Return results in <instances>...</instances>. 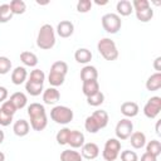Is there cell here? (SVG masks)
I'll return each instance as SVG.
<instances>
[{"mask_svg": "<svg viewBox=\"0 0 161 161\" xmlns=\"http://www.w3.org/2000/svg\"><path fill=\"white\" fill-rule=\"evenodd\" d=\"M98 78V70L93 65H86L80 69V79L82 82L87 80H96Z\"/></svg>", "mask_w": 161, "mask_h": 161, "instance_id": "cell-15", "label": "cell"}, {"mask_svg": "<svg viewBox=\"0 0 161 161\" xmlns=\"http://www.w3.org/2000/svg\"><path fill=\"white\" fill-rule=\"evenodd\" d=\"M9 101L15 106L16 109L24 108V107L26 106V103H28V98H26V96H25L23 92H15V93H13V94L10 96Z\"/></svg>", "mask_w": 161, "mask_h": 161, "instance_id": "cell-19", "label": "cell"}, {"mask_svg": "<svg viewBox=\"0 0 161 161\" xmlns=\"http://www.w3.org/2000/svg\"><path fill=\"white\" fill-rule=\"evenodd\" d=\"M82 92L86 97H89V96H93L96 94L97 92H99V83L98 80H87V82H83V86H82Z\"/></svg>", "mask_w": 161, "mask_h": 161, "instance_id": "cell-18", "label": "cell"}, {"mask_svg": "<svg viewBox=\"0 0 161 161\" xmlns=\"http://www.w3.org/2000/svg\"><path fill=\"white\" fill-rule=\"evenodd\" d=\"M11 122H13V116L5 113V112L0 108V126L6 127V126H9Z\"/></svg>", "mask_w": 161, "mask_h": 161, "instance_id": "cell-43", "label": "cell"}, {"mask_svg": "<svg viewBox=\"0 0 161 161\" xmlns=\"http://www.w3.org/2000/svg\"><path fill=\"white\" fill-rule=\"evenodd\" d=\"M20 60L26 67H35L38 64V57L33 52H21Z\"/></svg>", "mask_w": 161, "mask_h": 161, "instance_id": "cell-24", "label": "cell"}, {"mask_svg": "<svg viewBox=\"0 0 161 161\" xmlns=\"http://www.w3.org/2000/svg\"><path fill=\"white\" fill-rule=\"evenodd\" d=\"M121 151V141L118 138H108L104 143L102 157L106 161H114Z\"/></svg>", "mask_w": 161, "mask_h": 161, "instance_id": "cell-5", "label": "cell"}, {"mask_svg": "<svg viewBox=\"0 0 161 161\" xmlns=\"http://www.w3.org/2000/svg\"><path fill=\"white\" fill-rule=\"evenodd\" d=\"M97 49L106 60L112 62L118 58V49L116 47V43L109 38H102L97 44Z\"/></svg>", "mask_w": 161, "mask_h": 161, "instance_id": "cell-2", "label": "cell"}, {"mask_svg": "<svg viewBox=\"0 0 161 161\" xmlns=\"http://www.w3.org/2000/svg\"><path fill=\"white\" fill-rule=\"evenodd\" d=\"M103 102H104V94H103L101 91L97 92V93L93 94V96L87 97V103H88L89 106H92V107H98V106H101Z\"/></svg>", "mask_w": 161, "mask_h": 161, "instance_id": "cell-33", "label": "cell"}, {"mask_svg": "<svg viewBox=\"0 0 161 161\" xmlns=\"http://www.w3.org/2000/svg\"><path fill=\"white\" fill-rule=\"evenodd\" d=\"M64 79H65V75L63 74H59V73H55V72H50L49 70V75H48V82L52 87H59L64 83Z\"/></svg>", "mask_w": 161, "mask_h": 161, "instance_id": "cell-29", "label": "cell"}, {"mask_svg": "<svg viewBox=\"0 0 161 161\" xmlns=\"http://www.w3.org/2000/svg\"><path fill=\"white\" fill-rule=\"evenodd\" d=\"M44 79H45V74H44L43 70H40V69H34V70L30 72L29 80L35 82V83H39V84H44Z\"/></svg>", "mask_w": 161, "mask_h": 161, "instance_id": "cell-36", "label": "cell"}, {"mask_svg": "<svg viewBox=\"0 0 161 161\" xmlns=\"http://www.w3.org/2000/svg\"><path fill=\"white\" fill-rule=\"evenodd\" d=\"M36 45L43 50H49L55 45V31L50 24L40 26L36 36Z\"/></svg>", "mask_w": 161, "mask_h": 161, "instance_id": "cell-1", "label": "cell"}, {"mask_svg": "<svg viewBox=\"0 0 161 161\" xmlns=\"http://www.w3.org/2000/svg\"><path fill=\"white\" fill-rule=\"evenodd\" d=\"M146 88L150 92L158 91L161 88V73H153L151 74L146 80Z\"/></svg>", "mask_w": 161, "mask_h": 161, "instance_id": "cell-17", "label": "cell"}, {"mask_svg": "<svg viewBox=\"0 0 161 161\" xmlns=\"http://www.w3.org/2000/svg\"><path fill=\"white\" fill-rule=\"evenodd\" d=\"M73 111L67 106H55L50 111V118L59 125H67L73 119Z\"/></svg>", "mask_w": 161, "mask_h": 161, "instance_id": "cell-3", "label": "cell"}, {"mask_svg": "<svg viewBox=\"0 0 161 161\" xmlns=\"http://www.w3.org/2000/svg\"><path fill=\"white\" fill-rule=\"evenodd\" d=\"M13 131H14V133L16 135V136H19V137H24V136H26L28 133H29V131H30V125H29V122L28 121H25V119H18V121H15V123H14V126H13Z\"/></svg>", "mask_w": 161, "mask_h": 161, "instance_id": "cell-14", "label": "cell"}, {"mask_svg": "<svg viewBox=\"0 0 161 161\" xmlns=\"http://www.w3.org/2000/svg\"><path fill=\"white\" fill-rule=\"evenodd\" d=\"M116 10H117V15L119 16H128L131 15V13L133 11V8H132V4L131 1L128 0H119L116 5Z\"/></svg>", "mask_w": 161, "mask_h": 161, "instance_id": "cell-21", "label": "cell"}, {"mask_svg": "<svg viewBox=\"0 0 161 161\" xmlns=\"http://www.w3.org/2000/svg\"><path fill=\"white\" fill-rule=\"evenodd\" d=\"M5 113H8V114H10V116H14L15 114V112L18 111L16 108H15V106L10 102V101H5L3 104H1V107H0Z\"/></svg>", "mask_w": 161, "mask_h": 161, "instance_id": "cell-42", "label": "cell"}, {"mask_svg": "<svg viewBox=\"0 0 161 161\" xmlns=\"http://www.w3.org/2000/svg\"><path fill=\"white\" fill-rule=\"evenodd\" d=\"M25 91L30 94V96H39L44 89H43V84H39V83H35V82H31V80H26L25 83Z\"/></svg>", "mask_w": 161, "mask_h": 161, "instance_id": "cell-27", "label": "cell"}, {"mask_svg": "<svg viewBox=\"0 0 161 161\" xmlns=\"http://www.w3.org/2000/svg\"><path fill=\"white\" fill-rule=\"evenodd\" d=\"M50 72H55V73H59V74H63L65 75L67 72H68V64L63 60H57L52 64L50 67Z\"/></svg>", "mask_w": 161, "mask_h": 161, "instance_id": "cell-34", "label": "cell"}, {"mask_svg": "<svg viewBox=\"0 0 161 161\" xmlns=\"http://www.w3.org/2000/svg\"><path fill=\"white\" fill-rule=\"evenodd\" d=\"M60 99V93L57 88L49 87L43 91V101L45 104H55Z\"/></svg>", "mask_w": 161, "mask_h": 161, "instance_id": "cell-10", "label": "cell"}, {"mask_svg": "<svg viewBox=\"0 0 161 161\" xmlns=\"http://www.w3.org/2000/svg\"><path fill=\"white\" fill-rule=\"evenodd\" d=\"M11 70V60L8 57H0V74H6Z\"/></svg>", "mask_w": 161, "mask_h": 161, "instance_id": "cell-38", "label": "cell"}, {"mask_svg": "<svg viewBox=\"0 0 161 161\" xmlns=\"http://www.w3.org/2000/svg\"><path fill=\"white\" fill-rule=\"evenodd\" d=\"M156 133L158 136L161 135V131H160V121H157V123H156Z\"/></svg>", "mask_w": 161, "mask_h": 161, "instance_id": "cell-47", "label": "cell"}, {"mask_svg": "<svg viewBox=\"0 0 161 161\" xmlns=\"http://www.w3.org/2000/svg\"><path fill=\"white\" fill-rule=\"evenodd\" d=\"M70 128H68V127H64V128H62L60 131H58V133H57V136H55V138H57V142L59 143V145H67L68 143V138H69V135H70Z\"/></svg>", "mask_w": 161, "mask_h": 161, "instance_id": "cell-35", "label": "cell"}, {"mask_svg": "<svg viewBox=\"0 0 161 161\" xmlns=\"http://www.w3.org/2000/svg\"><path fill=\"white\" fill-rule=\"evenodd\" d=\"M136 16L140 21L142 23H147L150 21L152 18H153V10L152 8H147V9H143V10H140V11H136Z\"/></svg>", "mask_w": 161, "mask_h": 161, "instance_id": "cell-32", "label": "cell"}, {"mask_svg": "<svg viewBox=\"0 0 161 161\" xmlns=\"http://www.w3.org/2000/svg\"><path fill=\"white\" fill-rule=\"evenodd\" d=\"M67 145H69L72 148H79V147H82L84 145V135L80 131L72 130Z\"/></svg>", "mask_w": 161, "mask_h": 161, "instance_id": "cell-12", "label": "cell"}, {"mask_svg": "<svg viewBox=\"0 0 161 161\" xmlns=\"http://www.w3.org/2000/svg\"><path fill=\"white\" fill-rule=\"evenodd\" d=\"M8 96H9L8 89L5 87H1L0 86V103H4L6 101V98H8Z\"/></svg>", "mask_w": 161, "mask_h": 161, "instance_id": "cell-44", "label": "cell"}, {"mask_svg": "<svg viewBox=\"0 0 161 161\" xmlns=\"http://www.w3.org/2000/svg\"><path fill=\"white\" fill-rule=\"evenodd\" d=\"M130 143L133 148H142L146 145V136L143 132L141 131H136L132 132V135L130 136Z\"/></svg>", "mask_w": 161, "mask_h": 161, "instance_id": "cell-16", "label": "cell"}, {"mask_svg": "<svg viewBox=\"0 0 161 161\" xmlns=\"http://www.w3.org/2000/svg\"><path fill=\"white\" fill-rule=\"evenodd\" d=\"M48 125V117L47 114L44 116H40V117H36V118H30V127L34 130V131H43Z\"/></svg>", "mask_w": 161, "mask_h": 161, "instance_id": "cell-25", "label": "cell"}, {"mask_svg": "<svg viewBox=\"0 0 161 161\" xmlns=\"http://www.w3.org/2000/svg\"><path fill=\"white\" fill-rule=\"evenodd\" d=\"M28 78V72L24 67H16L13 72H11V82L15 86H20L23 84Z\"/></svg>", "mask_w": 161, "mask_h": 161, "instance_id": "cell-13", "label": "cell"}, {"mask_svg": "<svg viewBox=\"0 0 161 161\" xmlns=\"http://www.w3.org/2000/svg\"><path fill=\"white\" fill-rule=\"evenodd\" d=\"M47 114L45 112V108L43 104L40 103H30L28 106V116L29 118H35V117H40V116H44Z\"/></svg>", "mask_w": 161, "mask_h": 161, "instance_id": "cell-23", "label": "cell"}, {"mask_svg": "<svg viewBox=\"0 0 161 161\" xmlns=\"http://www.w3.org/2000/svg\"><path fill=\"white\" fill-rule=\"evenodd\" d=\"M0 161H5V155L0 151Z\"/></svg>", "mask_w": 161, "mask_h": 161, "instance_id": "cell-49", "label": "cell"}, {"mask_svg": "<svg viewBox=\"0 0 161 161\" xmlns=\"http://www.w3.org/2000/svg\"><path fill=\"white\" fill-rule=\"evenodd\" d=\"M96 4H97V5H106L107 1H102V3H101V1H96Z\"/></svg>", "mask_w": 161, "mask_h": 161, "instance_id": "cell-50", "label": "cell"}, {"mask_svg": "<svg viewBox=\"0 0 161 161\" xmlns=\"http://www.w3.org/2000/svg\"><path fill=\"white\" fill-rule=\"evenodd\" d=\"M131 4H132V8L135 11H140V10L150 8V3L147 0H133Z\"/></svg>", "mask_w": 161, "mask_h": 161, "instance_id": "cell-41", "label": "cell"}, {"mask_svg": "<svg viewBox=\"0 0 161 161\" xmlns=\"http://www.w3.org/2000/svg\"><path fill=\"white\" fill-rule=\"evenodd\" d=\"M146 152L158 157L161 153V142L157 140H151L147 145H146Z\"/></svg>", "mask_w": 161, "mask_h": 161, "instance_id": "cell-30", "label": "cell"}, {"mask_svg": "<svg viewBox=\"0 0 161 161\" xmlns=\"http://www.w3.org/2000/svg\"><path fill=\"white\" fill-rule=\"evenodd\" d=\"M84 128L86 131H88L89 133H97L99 131V127L98 125L96 123V121L92 118V116H88L84 121Z\"/></svg>", "mask_w": 161, "mask_h": 161, "instance_id": "cell-37", "label": "cell"}, {"mask_svg": "<svg viewBox=\"0 0 161 161\" xmlns=\"http://www.w3.org/2000/svg\"><path fill=\"white\" fill-rule=\"evenodd\" d=\"M80 155L83 158H87V160H94L96 157H98L99 155V147L97 143L94 142H87L82 146V150H80Z\"/></svg>", "mask_w": 161, "mask_h": 161, "instance_id": "cell-8", "label": "cell"}, {"mask_svg": "<svg viewBox=\"0 0 161 161\" xmlns=\"http://www.w3.org/2000/svg\"><path fill=\"white\" fill-rule=\"evenodd\" d=\"M13 13H11V9L9 6V4H3L0 5V23H8L9 20H11L13 18Z\"/></svg>", "mask_w": 161, "mask_h": 161, "instance_id": "cell-31", "label": "cell"}, {"mask_svg": "<svg viewBox=\"0 0 161 161\" xmlns=\"http://www.w3.org/2000/svg\"><path fill=\"white\" fill-rule=\"evenodd\" d=\"M60 161H83V157L78 151L64 150L60 153Z\"/></svg>", "mask_w": 161, "mask_h": 161, "instance_id": "cell-26", "label": "cell"}, {"mask_svg": "<svg viewBox=\"0 0 161 161\" xmlns=\"http://www.w3.org/2000/svg\"><path fill=\"white\" fill-rule=\"evenodd\" d=\"M160 111H161V97H158V96L151 97L143 107V114L150 119L156 118L158 116Z\"/></svg>", "mask_w": 161, "mask_h": 161, "instance_id": "cell-7", "label": "cell"}, {"mask_svg": "<svg viewBox=\"0 0 161 161\" xmlns=\"http://www.w3.org/2000/svg\"><path fill=\"white\" fill-rule=\"evenodd\" d=\"M121 160L122 161H138V156L135 151L125 150L121 152Z\"/></svg>", "mask_w": 161, "mask_h": 161, "instance_id": "cell-40", "label": "cell"}, {"mask_svg": "<svg viewBox=\"0 0 161 161\" xmlns=\"http://www.w3.org/2000/svg\"><path fill=\"white\" fill-rule=\"evenodd\" d=\"M91 116H92V118L96 121V123L98 125L99 130H101V128H104V127L108 125L109 118H108V113H107L106 111L98 109V111H94Z\"/></svg>", "mask_w": 161, "mask_h": 161, "instance_id": "cell-20", "label": "cell"}, {"mask_svg": "<svg viewBox=\"0 0 161 161\" xmlns=\"http://www.w3.org/2000/svg\"><path fill=\"white\" fill-rule=\"evenodd\" d=\"M92 9V1L91 0H79L77 3V10L78 13H88Z\"/></svg>", "mask_w": 161, "mask_h": 161, "instance_id": "cell-39", "label": "cell"}, {"mask_svg": "<svg viewBox=\"0 0 161 161\" xmlns=\"http://www.w3.org/2000/svg\"><path fill=\"white\" fill-rule=\"evenodd\" d=\"M74 31V25L69 20H62L57 25V34L60 38H69Z\"/></svg>", "mask_w": 161, "mask_h": 161, "instance_id": "cell-9", "label": "cell"}, {"mask_svg": "<svg viewBox=\"0 0 161 161\" xmlns=\"http://www.w3.org/2000/svg\"><path fill=\"white\" fill-rule=\"evenodd\" d=\"M140 161H157V157L148 153V152H145L142 156H141V160Z\"/></svg>", "mask_w": 161, "mask_h": 161, "instance_id": "cell-45", "label": "cell"}, {"mask_svg": "<svg viewBox=\"0 0 161 161\" xmlns=\"http://www.w3.org/2000/svg\"><path fill=\"white\" fill-rule=\"evenodd\" d=\"M116 137L118 140H127L130 138V136L133 132V123L130 118H122L121 121H118V123L116 125Z\"/></svg>", "mask_w": 161, "mask_h": 161, "instance_id": "cell-6", "label": "cell"}, {"mask_svg": "<svg viewBox=\"0 0 161 161\" xmlns=\"http://www.w3.org/2000/svg\"><path fill=\"white\" fill-rule=\"evenodd\" d=\"M101 23H102V26L103 29L108 33V34H116L121 26H122V20H121V16H118L117 14L114 13H108V14H104L101 19Z\"/></svg>", "mask_w": 161, "mask_h": 161, "instance_id": "cell-4", "label": "cell"}, {"mask_svg": "<svg viewBox=\"0 0 161 161\" xmlns=\"http://www.w3.org/2000/svg\"><path fill=\"white\" fill-rule=\"evenodd\" d=\"M9 6H10L11 13H13L14 15L24 14L25 10H26V4H25L23 0H13V1H10Z\"/></svg>", "mask_w": 161, "mask_h": 161, "instance_id": "cell-28", "label": "cell"}, {"mask_svg": "<svg viewBox=\"0 0 161 161\" xmlns=\"http://www.w3.org/2000/svg\"><path fill=\"white\" fill-rule=\"evenodd\" d=\"M153 68H155V70H157V73H160V70H161V57H157V58L155 59V62H153Z\"/></svg>", "mask_w": 161, "mask_h": 161, "instance_id": "cell-46", "label": "cell"}, {"mask_svg": "<svg viewBox=\"0 0 161 161\" xmlns=\"http://www.w3.org/2000/svg\"><path fill=\"white\" fill-rule=\"evenodd\" d=\"M4 138H5V135H4V131H3V130H0V145L3 143V141H4Z\"/></svg>", "mask_w": 161, "mask_h": 161, "instance_id": "cell-48", "label": "cell"}, {"mask_svg": "<svg viewBox=\"0 0 161 161\" xmlns=\"http://www.w3.org/2000/svg\"><path fill=\"white\" fill-rule=\"evenodd\" d=\"M74 59L80 64H87L92 59V53L87 48H79L74 53Z\"/></svg>", "mask_w": 161, "mask_h": 161, "instance_id": "cell-22", "label": "cell"}, {"mask_svg": "<svg viewBox=\"0 0 161 161\" xmlns=\"http://www.w3.org/2000/svg\"><path fill=\"white\" fill-rule=\"evenodd\" d=\"M138 104L136 102H123L121 106V113L126 118H132L138 114Z\"/></svg>", "mask_w": 161, "mask_h": 161, "instance_id": "cell-11", "label": "cell"}]
</instances>
